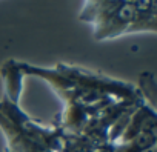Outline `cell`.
I'll use <instances>...</instances> for the list:
<instances>
[{"label": "cell", "mask_w": 157, "mask_h": 152, "mask_svg": "<svg viewBox=\"0 0 157 152\" xmlns=\"http://www.w3.org/2000/svg\"><path fill=\"white\" fill-rule=\"evenodd\" d=\"M139 86H140L142 92L145 94V98L157 111V82H155V79L149 72H145V74L140 75Z\"/></svg>", "instance_id": "obj_1"}]
</instances>
